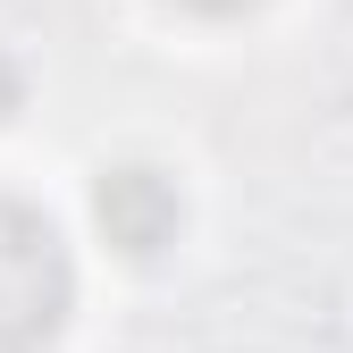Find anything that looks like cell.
Returning <instances> with one entry per match:
<instances>
[{
    "instance_id": "cell-1",
    "label": "cell",
    "mask_w": 353,
    "mask_h": 353,
    "mask_svg": "<svg viewBox=\"0 0 353 353\" xmlns=\"http://www.w3.org/2000/svg\"><path fill=\"white\" fill-rule=\"evenodd\" d=\"M76 303V270L59 228L34 202L0 194V353H42Z\"/></svg>"
},
{
    "instance_id": "cell-2",
    "label": "cell",
    "mask_w": 353,
    "mask_h": 353,
    "mask_svg": "<svg viewBox=\"0 0 353 353\" xmlns=\"http://www.w3.org/2000/svg\"><path fill=\"white\" fill-rule=\"evenodd\" d=\"M93 219H101V236L126 252V261H152L176 244V228H185V202H176V185L160 168H101V185H93Z\"/></svg>"
},
{
    "instance_id": "cell-3",
    "label": "cell",
    "mask_w": 353,
    "mask_h": 353,
    "mask_svg": "<svg viewBox=\"0 0 353 353\" xmlns=\"http://www.w3.org/2000/svg\"><path fill=\"white\" fill-rule=\"evenodd\" d=\"M176 9H202V17H236V9H252V0H176Z\"/></svg>"
}]
</instances>
